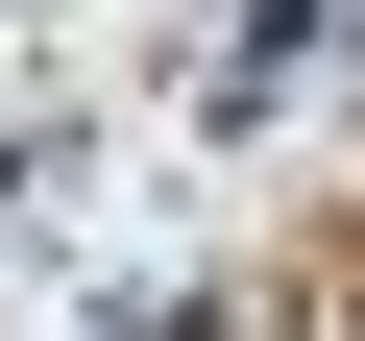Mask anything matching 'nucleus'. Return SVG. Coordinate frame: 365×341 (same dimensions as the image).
<instances>
[]
</instances>
